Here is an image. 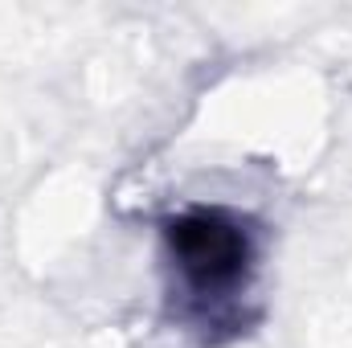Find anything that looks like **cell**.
<instances>
[{
	"label": "cell",
	"mask_w": 352,
	"mask_h": 348,
	"mask_svg": "<svg viewBox=\"0 0 352 348\" xmlns=\"http://www.w3.org/2000/svg\"><path fill=\"white\" fill-rule=\"evenodd\" d=\"M164 242L184 287L201 299L238 291L250 274V234L226 209H184L164 226Z\"/></svg>",
	"instance_id": "cell-1"
}]
</instances>
